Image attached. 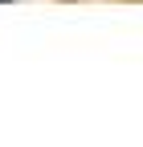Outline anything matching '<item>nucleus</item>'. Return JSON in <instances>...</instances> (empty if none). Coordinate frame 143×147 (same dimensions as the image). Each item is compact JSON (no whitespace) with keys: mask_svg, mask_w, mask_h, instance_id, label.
I'll list each match as a JSON object with an SVG mask.
<instances>
[{"mask_svg":"<svg viewBox=\"0 0 143 147\" xmlns=\"http://www.w3.org/2000/svg\"><path fill=\"white\" fill-rule=\"evenodd\" d=\"M0 4H4V0H0Z\"/></svg>","mask_w":143,"mask_h":147,"instance_id":"1","label":"nucleus"}]
</instances>
